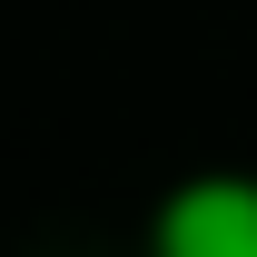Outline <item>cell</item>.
<instances>
[{
  "instance_id": "1",
  "label": "cell",
  "mask_w": 257,
  "mask_h": 257,
  "mask_svg": "<svg viewBox=\"0 0 257 257\" xmlns=\"http://www.w3.org/2000/svg\"><path fill=\"white\" fill-rule=\"evenodd\" d=\"M159 257H257V178H188L149 227Z\"/></svg>"
}]
</instances>
